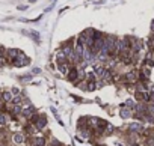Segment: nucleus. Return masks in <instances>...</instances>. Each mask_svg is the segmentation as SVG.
Wrapping results in <instances>:
<instances>
[{
  "mask_svg": "<svg viewBox=\"0 0 154 146\" xmlns=\"http://www.w3.org/2000/svg\"><path fill=\"white\" fill-rule=\"evenodd\" d=\"M61 51L66 56L68 60H73V57H74V44L70 42V41L64 42V44L61 45Z\"/></svg>",
  "mask_w": 154,
  "mask_h": 146,
  "instance_id": "nucleus-1",
  "label": "nucleus"
},
{
  "mask_svg": "<svg viewBox=\"0 0 154 146\" xmlns=\"http://www.w3.org/2000/svg\"><path fill=\"white\" fill-rule=\"evenodd\" d=\"M29 62H30V60H29V57H26V54L21 51V53L18 54V57H17L12 63H14L15 66H26V65H29Z\"/></svg>",
  "mask_w": 154,
  "mask_h": 146,
  "instance_id": "nucleus-2",
  "label": "nucleus"
},
{
  "mask_svg": "<svg viewBox=\"0 0 154 146\" xmlns=\"http://www.w3.org/2000/svg\"><path fill=\"white\" fill-rule=\"evenodd\" d=\"M124 80L127 83H136L139 80V72L138 71H130V72H125L124 74Z\"/></svg>",
  "mask_w": 154,
  "mask_h": 146,
  "instance_id": "nucleus-3",
  "label": "nucleus"
},
{
  "mask_svg": "<svg viewBox=\"0 0 154 146\" xmlns=\"http://www.w3.org/2000/svg\"><path fill=\"white\" fill-rule=\"evenodd\" d=\"M20 51L18 48H11V50H8L6 51V60H9V62H14L15 59L18 57V54H20Z\"/></svg>",
  "mask_w": 154,
  "mask_h": 146,
  "instance_id": "nucleus-4",
  "label": "nucleus"
},
{
  "mask_svg": "<svg viewBox=\"0 0 154 146\" xmlns=\"http://www.w3.org/2000/svg\"><path fill=\"white\" fill-rule=\"evenodd\" d=\"M68 74H70L68 78H70L71 83H77V81H79V78H77V75H79V68H76V66H71Z\"/></svg>",
  "mask_w": 154,
  "mask_h": 146,
  "instance_id": "nucleus-5",
  "label": "nucleus"
},
{
  "mask_svg": "<svg viewBox=\"0 0 154 146\" xmlns=\"http://www.w3.org/2000/svg\"><path fill=\"white\" fill-rule=\"evenodd\" d=\"M33 124H35V127H36L38 130H42L45 125H47V119H45L44 116H39V117L36 116V119L33 121Z\"/></svg>",
  "mask_w": 154,
  "mask_h": 146,
  "instance_id": "nucleus-6",
  "label": "nucleus"
},
{
  "mask_svg": "<svg viewBox=\"0 0 154 146\" xmlns=\"http://www.w3.org/2000/svg\"><path fill=\"white\" fill-rule=\"evenodd\" d=\"M142 130H144V127L140 122H131L129 125V131H131V132H142Z\"/></svg>",
  "mask_w": 154,
  "mask_h": 146,
  "instance_id": "nucleus-7",
  "label": "nucleus"
},
{
  "mask_svg": "<svg viewBox=\"0 0 154 146\" xmlns=\"http://www.w3.org/2000/svg\"><path fill=\"white\" fill-rule=\"evenodd\" d=\"M24 134L23 132H14V134H12V142L14 143H17V145H21V143H24Z\"/></svg>",
  "mask_w": 154,
  "mask_h": 146,
  "instance_id": "nucleus-8",
  "label": "nucleus"
},
{
  "mask_svg": "<svg viewBox=\"0 0 154 146\" xmlns=\"http://www.w3.org/2000/svg\"><path fill=\"white\" fill-rule=\"evenodd\" d=\"M62 63H70V62L64 53L59 51V53H56V65H62Z\"/></svg>",
  "mask_w": 154,
  "mask_h": 146,
  "instance_id": "nucleus-9",
  "label": "nucleus"
},
{
  "mask_svg": "<svg viewBox=\"0 0 154 146\" xmlns=\"http://www.w3.org/2000/svg\"><path fill=\"white\" fill-rule=\"evenodd\" d=\"M119 116H121L123 119H129L131 116V109L129 107H123L121 110H119Z\"/></svg>",
  "mask_w": 154,
  "mask_h": 146,
  "instance_id": "nucleus-10",
  "label": "nucleus"
},
{
  "mask_svg": "<svg viewBox=\"0 0 154 146\" xmlns=\"http://www.w3.org/2000/svg\"><path fill=\"white\" fill-rule=\"evenodd\" d=\"M57 66V71L59 72H62V74H68L70 72V63H62V65H56Z\"/></svg>",
  "mask_w": 154,
  "mask_h": 146,
  "instance_id": "nucleus-11",
  "label": "nucleus"
},
{
  "mask_svg": "<svg viewBox=\"0 0 154 146\" xmlns=\"http://www.w3.org/2000/svg\"><path fill=\"white\" fill-rule=\"evenodd\" d=\"M2 99H3L5 103H11L12 99H14V94L9 92V90H6V92H3V94H2Z\"/></svg>",
  "mask_w": 154,
  "mask_h": 146,
  "instance_id": "nucleus-12",
  "label": "nucleus"
},
{
  "mask_svg": "<svg viewBox=\"0 0 154 146\" xmlns=\"http://www.w3.org/2000/svg\"><path fill=\"white\" fill-rule=\"evenodd\" d=\"M33 111H35V109H33L32 105H29V107H24V109L21 110V115L26 116V117H30V116L33 115Z\"/></svg>",
  "mask_w": 154,
  "mask_h": 146,
  "instance_id": "nucleus-13",
  "label": "nucleus"
},
{
  "mask_svg": "<svg viewBox=\"0 0 154 146\" xmlns=\"http://www.w3.org/2000/svg\"><path fill=\"white\" fill-rule=\"evenodd\" d=\"M32 146H45V139L42 137H35L32 140Z\"/></svg>",
  "mask_w": 154,
  "mask_h": 146,
  "instance_id": "nucleus-14",
  "label": "nucleus"
},
{
  "mask_svg": "<svg viewBox=\"0 0 154 146\" xmlns=\"http://www.w3.org/2000/svg\"><path fill=\"white\" fill-rule=\"evenodd\" d=\"M146 113L150 116H154V104H148L146 105Z\"/></svg>",
  "mask_w": 154,
  "mask_h": 146,
  "instance_id": "nucleus-15",
  "label": "nucleus"
},
{
  "mask_svg": "<svg viewBox=\"0 0 154 146\" xmlns=\"http://www.w3.org/2000/svg\"><path fill=\"white\" fill-rule=\"evenodd\" d=\"M6 122H8V116L5 113H0V125H5Z\"/></svg>",
  "mask_w": 154,
  "mask_h": 146,
  "instance_id": "nucleus-16",
  "label": "nucleus"
},
{
  "mask_svg": "<svg viewBox=\"0 0 154 146\" xmlns=\"http://www.w3.org/2000/svg\"><path fill=\"white\" fill-rule=\"evenodd\" d=\"M86 86H88V88H86L88 90H95V88H97L95 81H88V84H86Z\"/></svg>",
  "mask_w": 154,
  "mask_h": 146,
  "instance_id": "nucleus-17",
  "label": "nucleus"
},
{
  "mask_svg": "<svg viewBox=\"0 0 154 146\" xmlns=\"http://www.w3.org/2000/svg\"><path fill=\"white\" fill-rule=\"evenodd\" d=\"M95 72L94 71H91V72H88V81H95Z\"/></svg>",
  "mask_w": 154,
  "mask_h": 146,
  "instance_id": "nucleus-18",
  "label": "nucleus"
},
{
  "mask_svg": "<svg viewBox=\"0 0 154 146\" xmlns=\"http://www.w3.org/2000/svg\"><path fill=\"white\" fill-rule=\"evenodd\" d=\"M125 105H127L129 109H133V107H135V103H133V99H127V101H125Z\"/></svg>",
  "mask_w": 154,
  "mask_h": 146,
  "instance_id": "nucleus-19",
  "label": "nucleus"
},
{
  "mask_svg": "<svg viewBox=\"0 0 154 146\" xmlns=\"http://www.w3.org/2000/svg\"><path fill=\"white\" fill-rule=\"evenodd\" d=\"M32 77H33V74H30V75H24V77H21V80H23V81H27V80H30Z\"/></svg>",
  "mask_w": 154,
  "mask_h": 146,
  "instance_id": "nucleus-20",
  "label": "nucleus"
},
{
  "mask_svg": "<svg viewBox=\"0 0 154 146\" xmlns=\"http://www.w3.org/2000/svg\"><path fill=\"white\" fill-rule=\"evenodd\" d=\"M5 63H6V59L0 56V68H2V66H5Z\"/></svg>",
  "mask_w": 154,
  "mask_h": 146,
  "instance_id": "nucleus-21",
  "label": "nucleus"
},
{
  "mask_svg": "<svg viewBox=\"0 0 154 146\" xmlns=\"http://www.w3.org/2000/svg\"><path fill=\"white\" fill-rule=\"evenodd\" d=\"M11 92H12L14 95H18V94H20V90H18L17 88H12V90H11Z\"/></svg>",
  "mask_w": 154,
  "mask_h": 146,
  "instance_id": "nucleus-22",
  "label": "nucleus"
},
{
  "mask_svg": "<svg viewBox=\"0 0 154 146\" xmlns=\"http://www.w3.org/2000/svg\"><path fill=\"white\" fill-rule=\"evenodd\" d=\"M38 72H39V69H38V68H35V69L32 71V74H38Z\"/></svg>",
  "mask_w": 154,
  "mask_h": 146,
  "instance_id": "nucleus-23",
  "label": "nucleus"
},
{
  "mask_svg": "<svg viewBox=\"0 0 154 146\" xmlns=\"http://www.w3.org/2000/svg\"><path fill=\"white\" fill-rule=\"evenodd\" d=\"M151 29H153V32H154V20H153V23H151Z\"/></svg>",
  "mask_w": 154,
  "mask_h": 146,
  "instance_id": "nucleus-24",
  "label": "nucleus"
},
{
  "mask_svg": "<svg viewBox=\"0 0 154 146\" xmlns=\"http://www.w3.org/2000/svg\"><path fill=\"white\" fill-rule=\"evenodd\" d=\"M3 54V48H0V56H2Z\"/></svg>",
  "mask_w": 154,
  "mask_h": 146,
  "instance_id": "nucleus-25",
  "label": "nucleus"
},
{
  "mask_svg": "<svg viewBox=\"0 0 154 146\" xmlns=\"http://www.w3.org/2000/svg\"><path fill=\"white\" fill-rule=\"evenodd\" d=\"M29 2H30V3H35V2H36V0H29Z\"/></svg>",
  "mask_w": 154,
  "mask_h": 146,
  "instance_id": "nucleus-26",
  "label": "nucleus"
},
{
  "mask_svg": "<svg viewBox=\"0 0 154 146\" xmlns=\"http://www.w3.org/2000/svg\"><path fill=\"white\" fill-rule=\"evenodd\" d=\"M0 146H5V145H3V143H0Z\"/></svg>",
  "mask_w": 154,
  "mask_h": 146,
  "instance_id": "nucleus-27",
  "label": "nucleus"
}]
</instances>
